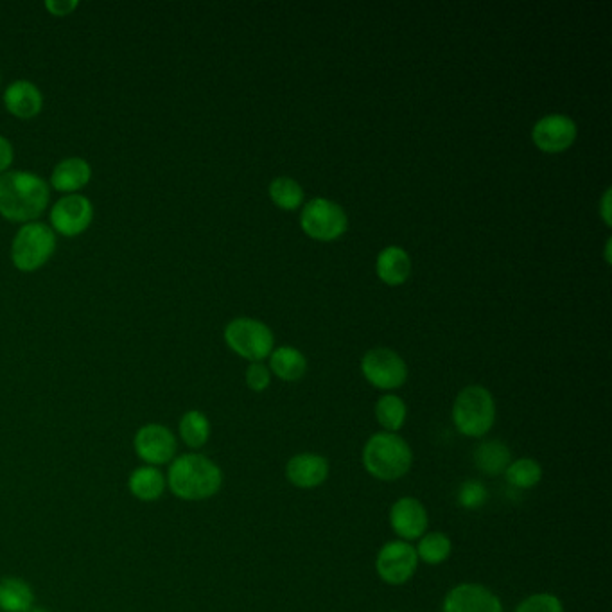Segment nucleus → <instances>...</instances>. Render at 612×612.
Instances as JSON below:
<instances>
[{
    "mask_svg": "<svg viewBox=\"0 0 612 612\" xmlns=\"http://www.w3.org/2000/svg\"><path fill=\"white\" fill-rule=\"evenodd\" d=\"M51 189L44 178L29 171H6L0 175V214L13 223H31L44 214Z\"/></svg>",
    "mask_w": 612,
    "mask_h": 612,
    "instance_id": "f257e3e1",
    "label": "nucleus"
},
{
    "mask_svg": "<svg viewBox=\"0 0 612 612\" xmlns=\"http://www.w3.org/2000/svg\"><path fill=\"white\" fill-rule=\"evenodd\" d=\"M166 481L176 498L205 501L214 498L223 487V471L209 456L187 453L171 462Z\"/></svg>",
    "mask_w": 612,
    "mask_h": 612,
    "instance_id": "f03ea898",
    "label": "nucleus"
},
{
    "mask_svg": "<svg viewBox=\"0 0 612 612\" xmlns=\"http://www.w3.org/2000/svg\"><path fill=\"white\" fill-rule=\"evenodd\" d=\"M361 464L372 478L390 483L410 473L413 451L399 433L379 431L365 442L361 451Z\"/></svg>",
    "mask_w": 612,
    "mask_h": 612,
    "instance_id": "7ed1b4c3",
    "label": "nucleus"
},
{
    "mask_svg": "<svg viewBox=\"0 0 612 612\" xmlns=\"http://www.w3.org/2000/svg\"><path fill=\"white\" fill-rule=\"evenodd\" d=\"M456 431L467 438L489 435L496 422V401L485 386H465L456 395L451 411Z\"/></svg>",
    "mask_w": 612,
    "mask_h": 612,
    "instance_id": "20e7f679",
    "label": "nucleus"
},
{
    "mask_svg": "<svg viewBox=\"0 0 612 612\" xmlns=\"http://www.w3.org/2000/svg\"><path fill=\"white\" fill-rule=\"evenodd\" d=\"M56 252V234L53 228L40 221L22 225L13 237L11 261L20 272L40 270Z\"/></svg>",
    "mask_w": 612,
    "mask_h": 612,
    "instance_id": "39448f33",
    "label": "nucleus"
},
{
    "mask_svg": "<svg viewBox=\"0 0 612 612\" xmlns=\"http://www.w3.org/2000/svg\"><path fill=\"white\" fill-rule=\"evenodd\" d=\"M225 341L228 347L241 358L252 363H261L272 354L275 338L268 325L254 318H236L225 327Z\"/></svg>",
    "mask_w": 612,
    "mask_h": 612,
    "instance_id": "423d86ee",
    "label": "nucleus"
},
{
    "mask_svg": "<svg viewBox=\"0 0 612 612\" xmlns=\"http://www.w3.org/2000/svg\"><path fill=\"white\" fill-rule=\"evenodd\" d=\"M300 225L307 236L318 241H334L345 234L349 218L338 203L327 198H313L300 214Z\"/></svg>",
    "mask_w": 612,
    "mask_h": 612,
    "instance_id": "0eeeda50",
    "label": "nucleus"
},
{
    "mask_svg": "<svg viewBox=\"0 0 612 612\" xmlns=\"http://www.w3.org/2000/svg\"><path fill=\"white\" fill-rule=\"evenodd\" d=\"M419 568V557L415 546L406 541H390L377 551L376 573L388 586H404L415 577Z\"/></svg>",
    "mask_w": 612,
    "mask_h": 612,
    "instance_id": "6e6552de",
    "label": "nucleus"
},
{
    "mask_svg": "<svg viewBox=\"0 0 612 612\" xmlns=\"http://www.w3.org/2000/svg\"><path fill=\"white\" fill-rule=\"evenodd\" d=\"M361 372L370 385L385 392L401 388L408 379L406 361L386 347L368 350L361 359Z\"/></svg>",
    "mask_w": 612,
    "mask_h": 612,
    "instance_id": "1a4fd4ad",
    "label": "nucleus"
},
{
    "mask_svg": "<svg viewBox=\"0 0 612 612\" xmlns=\"http://www.w3.org/2000/svg\"><path fill=\"white\" fill-rule=\"evenodd\" d=\"M175 433L164 424H146L133 438V449L140 460L151 467L171 464L176 456Z\"/></svg>",
    "mask_w": 612,
    "mask_h": 612,
    "instance_id": "9d476101",
    "label": "nucleus"
},
{
    "mask_svg": "<svg viewBox=\"0 0 612 612\" xmlns=\"http://www.w3.org/2000/svg\"><path fill=\"white\" fill-rule=\"evenodd\" d=\"M94 219V207L87 196L67 194L54 203L51 210V225L54 234L65 237L81 236Z\"/></svg>",
    "mask_w": 612,
    "mask_h": 612,
    "instance_id": "9b49d317",
    "label": "nucleus"
},
{
    "mask_svg": "<svg viewBox=\"0 0 612 612\" xmlns=\"http://www.w3.org/2000/svg\"><path fill=\"white\" fill-rule=\"evenodd\" d=\"M442 612H505V607L489 587L478 582H462L447 591Z\"/></svg>",
    "mask_w": 612,
    "mask_h": 612,
    "instance_id": "f8f14e48",
    "label": "nucleus"
},
{
    "mask_svg": "<svg viewBox=\"0 0 612 612\" xmlns=\"http://www.w3.org/2000/svg\"><path fill=\"white\" fill-rule=\"evenodd\" d=\"M388 521L399 541L406 543L419 541L420 537L428 532V510L420 499L413 496H403L394 501L388 512Z\"/></svg>",
    "mask_w": 612,
    "mask_h": 612,
    "instance_id": "ddd939ff",
    "label": "nucleus"
},
{
    "mask_svg": "<svg viewBox=\"0 0 612 612\" xmlns=\"http://www.w3.org/2000/svg\"><path fill=\"white\" fill-rule=\"evenodd\" d=\"M577 124L564 114L544 115L532 128V139L541 151L560 153L571 148L577 139Z\"/></svg>",
    "mask_w": 612,
    "mask_h": 612,
    "instance_id": "4468645a",
    "label": "nucleus"
},
{
    "mask_svg": "<svg viewBox=\"0 0 612 612\" xmlns=\"http://www.w3.org/2000/svg\"><path fill=\"white\" fill-rule=\"evenodd\" d=\"M286 478L293 487L302 490L318 489L329 480L331 464L318 453H298L291 456L286 464Z\"/></svg>",
    "mask_w": 612,
    "mask_h": 612,
    "instance_id": "2eb2a0df",
    "label": "nucleus"
},
{
    "mask_svg": "<svg viewBox=\"0 0 612 612\" xmlns=\"http://www.w3.org/2000/svg\"><path fill=\"white\" fill-rule=\"evenodd\" d=\"M4 105L18 119H33L44 108V96L35 83L27 79L13 81L4 92Z\"/></svg>",
    "mask_w": 612,
    "mask_h": 612,
    "instance_id": "dca6fc26",
    "label": "nucleus"
},
{
    "mask_svg": "<svg viewBox=\"0 0 612 612\" xmlns=\"http://www.w3.org/2000/svg\"><path fill=\"white\" fill-rule=\"evenodd\" d=\"M92 178V167L85 158H63L53 169L51 185L65 194H78Z\"/></svg>",
    "mask_w": 612,
    "mask_h": 612,
    "instance_id": "f3484780",
    "label": "nucleus"
},
{
    "mask_svg": "<svg viewBox=\"0 0 612 612\" xmlns=\"http://www.w3.org/2000/svg\"><path fill=\"white\" fill-rule=\"evenodd\" d=\"M377 277L388 286H401L410 279L411 259L401 246H386L377 255Z\"/></svg>",
    "mask_w": 612,
    "mask_h": 612,
    "instance_id": "a211bd4d",
    "label": "nucleus"
},
{
    "mask_svg": "<svg viewBox=\"0 0 612 612\" xmlns=\"http://www.w3.org/2000/svg\"><path fill=\"white\" fill-rule=\"evenodd\" d=\"M473 460L476 469L485 476H501L512 462V451L501 440H483L474 449Z\"/></svg>",
    "mask_w": 612,
    "mask_h": 612,
    "instance_id": "6ab92c4d",
    "label": "nucleus"
},
{
    "mask_svg": "<svg viewBox=\"0 0 612 612\" xmlns=\"http://www.w3.org/2000/svg\"><path fill=\"white\" fill-rule=\"evenodd\" d=\"M166 485L167 481L162 471L151 465L137 467L128 480V489L132 492L133 498L144 501V503H151V501L162 498Z\"/></svg>",
    "mask_w": 612,
    "mask_h": 612,
    "instance_id": "aec40b11",
    "label": "nucleus"
},
{
    "mask_svg": "<svg viewBox=\"0 0 612 612\" xmlns=\"http://www.w3.org/2000/svg\"><path fill=\"white\" fill-rule=\"evenodd\" d=\"M270 372L288 383L300 381L307 372L306 356L295 347L282 345L270 354Z\"/></svg>",
    "mask_w": 612,
    "mask_h": 612,
    "instance_id": "412c9836",
    "label": "nucleus"
},
{
    "mask_svg": "<svg viewBox=\"0 0 612 612\" xmlns=\"http://www.w3.org/2000/svg\"><path fill=\"white\" fill-rule=\"evenodd\" d=\"M35 595L26 580L17 577L0 578V611L29 612Z\"/></svg>",
    "mask_w": 612,
    "mask_h": 612,
    "instance_id": "4be33fe9",
    "label": "nucleus"
},
{
    "mask_svg": "<svg viewBox=\"0 0 612 612\" xmlns=\"http://www.w3.org/2000/svg\"><path fill=\"white\" fill-rule=\"evenodd\" d=\"M419 562L428 566H440L444 564L451 553H453V541L444 532H426L415 546Z\"/></svg>",
    "mask_w": 612,
    "mask_h": 612,
    "instance_id": "5701e85b",
    "label": "nucleus"
},
{
    "mask_svg": "<svg viewBox=\"0 0 612 612\" xmlns=\"http://www.w3.org/2000/svg\"><path fill=\"white\" fill-rule=\"evenodd\" d=\"M210 420L203 411L189 410L185 411L178 424V433L180 438L184 440V444L191 449H200L209 442L210 438Z\"/></svg>",
    "mask_w": 612,
    "mask_h": 612,
    "instance_id": "b1692460",
    "label": "nucleus"
},
{
    "mask_svg": "<svg viewBox=\"0 0 612 612\" xmlns=\"http://www.w3.org/2000/svg\"><path fill=\"white\" fill-rule=\"evenodd\" d=\"M376 419L383 431L397 433L408 419V406L399 395L385 394L376 403Z\"/></svg>",
    "mask_w": 612,
    "mask_h": 612,
    "instance_id": "393cba45",
    "label": "nucleus"
},
{
    "mask_svg": "<svg viewBox=\"0 0 612 612\" xmlns=\"http://www.w3.org/2000/svg\"><path fill=\"white\" fill-rule=\"evenodd\" d=\"M508 485L519 490H530L537 487L543 480V465L539 464L535 458H517L512 460L505 471Z\"/></svg>",
    "mask_w": 612,
    "mask_h": 612,
    "instance_id": "a878e982",
    "label": "nucleus"
},
{
    "mask_svg": "<svg viewBox=\"0 0 612 612\" xmlns=\"http://www.w3.org/2000/svg\"><path fill=\"white\" fill-rule=\"evenodd\" d=\"M270 198L282 210H295L304 203V189L289 176H277L270 184Z\"/></svg>",
    "mask_w": 612,
    "mask_h": 612,
    "instance_id": "bb28decb",
    "label": "nucleus"
},
{
    "mask_svg": "<svg viewBox=\"0 0 612 612\" xmlns=\"http://www.w3.org/2000/svg\"><path fill=\"white\" fill-rule=\"evenodd\" d=\"M456 499L465 510H480L489 501V489L480 480H467L458 487Z\"/></svg>",
    "mask_w": 612,
    "mask_h": 612,
    "instance_id": "cd10ccee",
    "label": "nucleus"
},
{
    "mask_svg": "<svg viewBox=\"0 0 612 612\" xmlns=\"http://www.w3.org/2000/svg\"><path fill=\"white\" fill-rule=\"evenodd\" d=\"M514 612H566L559 596L553 593H534L526 596Z\"/></svg>",
    "mask_w": 612,
    "mask_h": 612,
    "instance_id": "c85d7f7f",
    "label": "nucleus"
},
{
    "mask_svg": "<svg viewBox=\"0 0 612 612\" xmlns=\"http://www.w3.org/2000/svg\"><path fill=\"white\" fill-rule=\"evenodd\" d=\"M245 379L246 385L252 392L261 394L272 383V372H270V368L264 365L263 361L261 363H250V367L246 368Z\"/></svg>",
    "mask_w": 612,
    "mask_h": 612,
    "instance_id": "c756f323",
    "label": "nucleus"
},
{
    "mask_svg": "<svg viewBox=\"0 0 612 612\" xmlns=\"http://www.w3.org/2000/svg\"><path fill=\"white\" fill-rule=\"evenodd\" d=\"M78 0H47L45 8L54 17H67L72 11L78 9Z\"/></svg>",
    "mask_w": 612,
    "mask_h": 612,
    "instance_id": "7c9ffc66",
    "label": "nucleus"
},
{
    "mask_svg": "<svg viewBox=\"0 0 612 612\" xmlns=\"http://www.w3.org/2000/svg\"><path fill=\"white\" fill-rule=\"evenodd\" d=\"M13 157H15V151H13L11 142L0 135V175L8 171L9 166L13 164Z\"/></svg>",
    "mask_w": 612,
    "mask_h": 612,
    "instance_id": "2f4dec72",
    "label": "nucleus"
},
{
    "mask_svg": "<svg viewBox=\"0 0 612 612\" xmlns=\"http://www.w3.org/2000/svg\"><path fill=\"white\" fill-rule=\"evenodd\" d=\"M609 196H611V191H605L604 202H602V214H604L607 225H611V218H609Z\"/></svg>",
    "mask_w": 612,
    "mask_h": 612,
    "instance_id": "473e14b6",
    "label": "nucleus"
},
{
    "mask_svg": "<svg viewBox=\"0 0 612 612\" xmlns=\"http://www.w3.org/2000/svg\"><path fill=\"white\" fill-rule=\"evenodd\" d=\"M29 612H51V611H45V609H31V611Z\"/></svg>",
    "mask_w": 612,
    "mask_h": 612,
    "instance_id": "72a5a7b5",
    "label": "nucleus"
},
{
    "mask_svg": "<svg viewBox=\"0 0 612 612\" xmlns=\"http://www.w3.org/2000/svg\"><path fill=\"white\" fill-rule=\"evenodd\" d=\"M392 612H395V611H392Z\"/></svg>",
    "mask_w": 612,
    "mask_h": 612,
    "instance_id": "f704fd0d",
    "label": "nucleus"
}]
</instances>
